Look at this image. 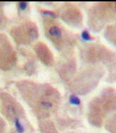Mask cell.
<instances>
[{
	"label": "cell",
	"mask_w": 116,
	"mask_h": 133,
	"mask_svg": "<svg viewBox=\"0 0 116 133\" xmlns=\"http://www.w3.org/2000/svg\"><path fill=\"white\" fill-rule=\"evenodd\" d=\"M115 109H116V91L110 88L104 90L101 96L90 102L89 108L90 122L98 125L108 111Z\"/></svg>",
	"instance_id": "cell-1"
},
{
	"label": "cell",
	"mask_w": 116,
	"mask_h": 133,
	"mask_svg": "<svg viewBox=\"0 0 116 133\" xmlns=\"http://www.w3.org/2000/svg\"><path fill=\"white\" fill-rule=\"evenodd\" d=\"M88 23L91 29L100 31L108 22L116 19V2L96 4L89 11Z\"/></svg>",
	"instance_id": "cell-2"
},
{
	"label": "cell",
	"mask_w": 116,
	"mask_h": 133,
	"mask_svg": "<svg viewBox=\"0 0 116 133\" xmlns=\"http://www.w3.org/2000/svg\"><path fill=\"white\" fill-rule=\"evenodd\" d=\"M101 70H98L96 68H90L86 70V72L80 76L77 82L80 84L77 86L75 89L80 94H87L94 89L95 86L98 84L99 79L101 76Z\"/></svg>",
	"instance_id": "cell-3"
},
{
	"label": "cell",
	"mask_w": 116,
	"mask_h": 133,
	"mask_svg": "<svg viewBox=\"0 0 116 133\" xmlns=\"http://www.w3.org/2000/svg\"><path fill=\"white\" fill-rule=\"evenodd\" d=\"M83 57L85 61L93 63L96 61H108V59L111 61L113 54L103 46L95 45L87 47L83 50Z\"/></svg>",
	"instance_id": "cell-4"
},
{
	"label": "cell",
	"mask_w": 116,
	"mask_h": 133,
	"mask_svg": "<svg viewBox=\"0 0 116 133\" xmlns=\"http://www.w3.org/2000/svg\"><path fill=\"white\" fill-rule=\"evenodd\" d=\"M63 29L58 24H53L48 30V35L53 38V41L57 43V40H62L63 37Z\"/></svg>",
	"instance_id": "cell-5"
},
{
	"label": "cell",
	"mask_w": 116,
	"mask_h": 133,
	"mask_svg": "<svg viewBox=\"0 0 116 133\" xmlns=\"http://www.w3.org/2000/svg\"><path fill=\"white\" fill-rule=\"evenodd\" d=\"M104 35L108 41L111 43L116 48V22L107 26Z\"/></svg>",
	"instance_id": "cell-6"
},
{
	"label": "cell",
	"mask_w": 116,
	"mask_h": 133,
	"mask_svg": "<svg viewBox=\"0 0 116 133\" xmlns=\"http://www.w3.org/2000/svg\"><path fill=\"white\" fill-rule=\"evenodd\" d=\"M69 102L70 104L74 105H80L81 103L80 98L76 95H71L69 99Z\"/></svg>",
	"instance_id": "cell-7"
},
{
	"label": "cell",
	"mask_w": 116,
	"mask_h": 133,
	"mask_svg": "<svg viewBox=\"0 0 116 133\" xmlns=\"http://www.w3.org/2000/svg\"><path fill=\"white\" fill-rule=\"evenodd\" d=\"M81 38L85 41H90L93 40V37L90 35V33L88 32V31L86 30V29L83 31V32L81 34Z\"/></svg>",
	"instance_id": "cell-8"
},
{
	"label": "cell",
	"mask_w": 116,
	"mask_h": 133,
	"mask_svg": "<svg viewBox=\"0 0 116 133\" xmlns=\"http://www.w3.org/2000/svg\"><path fill=\"white\" fill-rule=\"evenodd\" d=\"M14 123H15V128H16V130H17V131H18V132H23L25 130L24 127L22 126V125L21 124V123L20 122V120H19L18 118H15V120H14Z\"/></svg>",
	"instance_id": "cell-9"
},
{
	"label": "cell",
	"mask_w": 116,
	"mask_h": 133,
	"mask_svg": "<svg viewBox=\"0 0 116 133\" xmlns=\"http://www.w3.org/2000/svg\"><path fill=\"white\" fill-rule=\"evenodd\" d=\"M19 9L22 11H24L25 9H26L27 6V3L24 2H19Z\"/></svg>",
	"instance_id": "cell-10"
},
{
	"label": "cell",
	"mask_w": 116,
	"mask_h": 133,
	"mask_svg": "<svg viewBox=\"0 0 116 133\" xmlns=\"http://www.w3.org/2000/svg\"><path fill=\"white\" fill-rule=\"evenodd\" d=\"M42 13H44V15H50V16H54V14H53V13H52V12H51V11H43Z\"/></svg>",
	"instance_id": "cell-11"
}]
</instances>
